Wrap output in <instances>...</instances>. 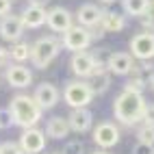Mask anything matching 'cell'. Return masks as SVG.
Wrapping results in <instances>:
<instances>
[{
  "label": "cell",
  "instance_id": "obj_35",
  "mask_svg": "<svg viewBox=\"0 0 154 154\" xmlns=\"http://www.w3.org/2000/svg\"><path fill=\"white\" fill-rule=\"evenodd\" d=\"M89 154H109V152H104V150H96V152H89Z\"/></svg>",
  "mask_w": 154,
  "mask_h": 154
},
{
  "label": "cell",
  "instance_id": "obj_21",
  "mask_svg": "<svg viewBox=\"0 0 154 154\" xmlns=\"http://www.w3.org/2000/svg\"><path fill=\"white\" fill-rule=\"evenodd\" d=\"M124 26H126V20H124L122 13H117V11H104L102 13L100 28L104 30V33H119Z\"/></svg>",
  "mask_w": 154,
  "mask_h": 154
},
{
  "label": "cell",
  "instance_id": "obj_1",
  "mask_svg": "<svg viewBox=\"0 0 154 154\" xmlns=\"http://www.w3.org/2000/svg\"><path fill=\"white\" fill-rule=\"evenodd\" d=\"M146 98L141 96V91H132V89H122V94L113 102V115L119 124L124 126H135L143 115L146 109Z\"/></svg>",
  "mask_w": 154,
  "mask_h": 154
},
{
  "label": "cell",
  "instance_id": "obj_29",
  "mask_svg": "<svg viewBox=\"0 0 154 154\" xmlns=\"http://www.w3.org/2000/svg\"><path fill=\"white\" fill-rule=\"evenodd\" d=\"M132 154H154V146L146 141H137L132 146Z\"/></svg>",
  "mask_w": 154,
  "mask_h": 154
},
{
  "label": "cell",
  "instance_id": "obj_33",
  "mask_svg": "<svg viewBox=\"0 0 154 154\" xmlns=\"http://www.w3.org/2000/svg\"><path fill=\"white\" fill-rule=\"evenodd\" d=\"M50 0H30V5H39V7H46Z\"/></svg>",
  "mask_w": 154,
  "mask_h": 154
},
{
  "label": "cell",
  "instance_id": "obj_24",
  "mask_svg": "<svg viewBox=\"0 0 154 154\" xmlns=\"http://www.w3.org/2000/svg\"><path fill=\"white\" fill-rule=\"evenodd\" d=\"M139 20H141V26H143V28H148V30H152V33H154V0H150V2H148L146 11L139 15Z\"/></svg>",
  "mask_w": 154,
  "mask_h": 154
},
{
  "label": "cell",
  "instance_id": "obj_2",
  "mask_svg": "<svg viewBox=\"0 0 154 154\" xmlns=\"http://www.w3.org/2000/svg\"><path fill=\"white\" fill-rule=\"evenodd\" d=\"M9 111H11V115H13V124L22 126V128L37 126V122L42 119V106L35 102V98L24 96V94L11 98Z\"/></svg>",
  "mask_w": 154,
  "mask_h": 154
},
{
  "label": "cell",
  "instance_id": "obj_36",
  "mask_svg": "<svg viewBox=\"0 0 154 154\" xmlns=\"http://www.w3.org/2000/svg\"><path fill=\"white\" fill-rule=\"evenodd\" d=\"M148 87H150V89L154 91V76H152V80H150V85H148Z\"/></svg>",
  "mask_w": 154,
  "mask_h": 154
},
{
  "label": "cell",
  "instance_id": "obj_5",
  "mask_svg": "<svg viewBox=\"0 0 154 154\" xmlns=\"http://www.w3.org/2000/svg\"><path fill=\"white\" fill-rule=\"evenodd\" d=\"M100 52L102 50H96V52H85V50L74 52V57H72V61H69L72 72H74L78 78H87L96 67L104 65V61L100 59Z\"/></svg>",
  "mask_w": 154,
  "mask_h": 154
},
{
  "label": "cell",
  "instance_id": "obj_26",
  "mask_svg": "<svg viewBox=\"0 0 154 154\" xmlns=\"http://www.w3.org/2000/svg\"><path fill=\"white\" fill-rule=\"evenodd\" d=\"M61 154H85V146L83 141H67L61 150Z\"/></svg>",
  "mask_w": 154,
  "mask_h": 154
},
{
  "label": "cell",
  "instance_id": "obj_38",
  "mask_svg": "<svg viewBox=\"0 0 154 154\" xmlns=\"http://www.w3.org/2000/svg\"><path fill=\"white\" fill-rule=\"evenodd\" d=\"M24 154H26V152H24Z\"/></svg>",
  "mask_w": 154,
  "mask_h": 154
},
{
  "label": "cell",
  "instance_id": "obj_37",
  "mask_svg": "<svg viewBox=\"0 0 154 154\" xmlns=\"http://www.w3.org/2000/svg\"><path fill=\"white\" fill-rule=\"evenodd\" d=\"M50 154H61V152H50Z\"/></svg>",
  "mask_w": 154,
  "mask_h": 154
},
{
  "label": "cell",
  "instance_id": "obj_25",
  "mask_svg": "<svg viewBox=\"0 0 154 154\" xmlns=\"http://www.w3.org/2000/svg\"><path fill=\"white\" fill-rule=\"evenodd\" d=\"M137 139L139 141H146V143H152L154 146V126H148V124H143L137 132Z\"/></svg>",
  "mask_w": 154,
  "mask_h": 154
},
{
  "label": "cell",
  "instance_id": "obj_23",
  "mask_svg": "<svg viewBox=\"0 0 154 154\" xmlns=\"http://www.w3.org/2000/svg\"><path fill=\"white\" fill-rule=\"evenodd\" d=\"M148 2H150V0H122L124 11H126L128 15H135V17H139L143 11H146Z\"/></svg>",
  "mask_w": 154,
  "mask_h": 154
},
{
  "label": "cell",
  "instance_id": "obj_28",
  "mask_svg": "<svg viewBox=\"0 0 154 154\" xmlns=\"http://www.w3.org/2000/svg\"><path fill=\"white\" fill-rule=\"evenodd\" d=\"M11 126H15L11 111H9V109H0V128L5 130V128H11Z\"/></svg>",
  "mask_w": 154,
  "mask_h": 154
},
{
  "label": "cell",
  "instance_id": "obj_19",
  "mask_svg": "<svg viewBox=\"0 0 154 154\" xmlns=\"http://www.w3.org/2000/svg\"><path fill=\"white\" fill-rule=\"evenodd\" d=\"M46 15H48V11H46L44 7H39V5H28L24 11H22L20 20H22L24 28H39V26L46 24Z\"/></svg>",
  "mask_w": 154,
  "mask_h": 154
},
{
  "label": "cell",
  "instance_id": "obj_10",
  "mask_svg": "<svg viewBox=\"0 0 154 154\" xmlns=\"http://www.w3.org/2000/svg\"><path fill=\"white\" fill-rule=\"evenodd\" d=\"M94 141L98 143L102 150L117 146V141H119V128H117V124H113V122H100V124L96 126V130H94Z\"/></svg>",
  "mask_w": 154,
  "mask_h": 154
},
{
  "label": "cell",
  "instance_id": "obj_16",
  "mask_svg": "<svg viewBox=\"0 0 154 154\" xmlns=\"http://www.w3.org/2000/svg\"><path fill=\"white\" fill-rule=\"evenodd\" d=\"M102 9L96 7V5H80V9L76 11L74 20L80 24V26H85V28H98L100 26V20H102Z\"/></svg>",
  "mask_w": 154,
  "mask_h": 154
},
{
  "label": "cell",
  "instance_id": "obj_22",
  "mask_svg": "<svg viewBox=\"0 0 154 154\" xmlns=\"http://www.w3.org/2000/svg\"><path fill=\"white\" fill-rule=\"evenodd\" d=\"M9 54H11L13 63H24V61H30V46L24 42H15L11 48H9Z\"/></svg>",
  "mask_w": 154,
  "mask_h": 154
},
{
  "label": "cell",
  "instance_id": "obj_34",
  "mask_svg": "<svg viewBox=\"0 0 154 154\" xmlns=\"http://www.w3.org/2000/svg\"><path fill=\"white\" fill-rule=\"evenodd\" d=\"M100 2H102V5H113L115 0H100Z\"/></svg>",
  "mask_w": 154,
  "mask_h": 154
},
{
  "label": "cell",
  "instance_id": "obj_30",
  "mask_svg": "<svg viewBox=\"0 0 154 154\" xmlns=\"http://www.w3.org/2000/svg\"><path fill=\"white\" fill-rule=\"evenodd\" d=\"M141 122L148 124V126H154V104H146L143 115H141Z\"/></svg>",
  "mask_w": 154,
  "mask_h": 154
},
{
  "label": "cell",
  "instance_id": "obj_12",
  "mask_svg": "<svg viewBox=\"0 0 154 154\" xmlns=\"http://www.w3.org/2000/svg\"><path fill=\"white\" fill-rule=\"evenodd\" d=\"M46 24L54 33H65L69 26H74V15L63 7H52L46 15Z\"/></svg>",
  "mask_w": 154,
  "mask_h": 154
},
{
  "label": "cell",
  "instance_id": "obj_20",
  "mask_svg": "<svg viewBox=\"0 0 154 154\" xmlns=\"http://www.w3.org/2000/svg\"><path fill=\"white\" fill-rule=\"evenodd\" d=\"M46 135L50 139H65L69 135V122L65 117H61V115L50 117L48 124H46Z\"/></svg>",
  "mask_w": 154,
  "mask_h": 154
},
{
  "label": "cell",
  "instance_id": "obj_14",
  "mask_svg": "<svg viewBox=\"0 0 154 154\" xmlns=\"http://www.w3.org/2000/svg\"><path fill=\"white\" fill-rule=\"evenodd\" d=\"M85 80H87V85L91 87V91H94V96L106 94L109 87H111V72H109L106 63H104V65H100V67H96Z\"/></svg>",
  "mask_w": 154,
  "mask_h": 154
},
{
  "label": "cell",
  "instance_id": "obj_27",
  "mask_svg": "<svg viewBox=\"0 0 154 154\" xmlns=\"http://www.w3.org/2000/svg\"><path fill=\"white\" fill-rule=\"evenodd\" d=\"M0 154H24V150L20 148V143L15 141H5L0 146Z\"/></svg>",
  "mask_w": 154,
  "mask_h": 154
},
{
  "label": "cell",
  "instance_id": "obj_4",
  "mask_svg": "<svg viewBox=\"0 0 154 154\" xmlns=\"http://www.w3.org/2000/svg\"><path fill=\"white\" fill-rule=\"evenodd\" d=\"M63 98L67 102V106L80 109V106H87L89 102L94 100V91H91V87L87 85V80H69L65 85Z\"/></svg>",
  "mask_w": 154,
  "mask_h": 154
},
{
  "label": "cell",
  "instance_id": "obj_6",
  "mask_svg": "<svg viewBox=\"0 0 154 154\" xmlns=\"http://www.w3.org/2000/svg\"><path fill=\"white\" fill-rule=\"evenodd\" d=\"M94 42V35L91 30L85 28V26H69L65 33H63V48H67L69 52H80V50H87Z\"/></svg>",
  "mask_w": 154,
  "mask_h": 154
},
{
  "label": "cell",
  "instance_id": "obj_18",
  "mask_svg": "<svg viewBox=\"0 0 154 154\" xmlns=\"http://www.w3.org/2000/svg\"><path fill=\"white\" fill-rule=\"evenodd\" d=\"M69 130L74 132H87L91 130V124H94V115H91V111L87 106H80V109H74L69 113Z\"/></svg>",
  "mask_w": 154,
  "mask_h": 154
},
{
  "label": "cell",
  "instance_id": "obj_3",
  "mask_svg": "<svg viewBox=\"0 0 154 154\" xmlns=\"http://www.w3.org/2000/svg\"><path fill=\"white\" fill-rule=\"evenodd\" d=\"M61 48H63V44H61L54 35L39 37L37 42L30 46V63L35 65V69H46L59 57Z\"/></svg>",
  "mask_w": 154,
  "mask_h": 154
},
{
  "label": "cell",
  "instance_id": "obj_15",
  "mask_svg": "<svg viewBox=\"0 0 154 154\" xmlns=\"http://www.w3.org/2000/svg\"><path fill=\"white\" fill-rule=\"evenodd\" d=\"M132 65H135V57H132L130 52H113L106 61V67L111 74L115 76H128Z\"/></svg>",
  "mask_w": 154,
  "mask_h": 154
},
{
  "label": "cell",
  "instance_id": "obj_11",
  "mask_svg": "<svg viewBox=\"0 0 154 154\" xmlns=\"http://www.w3.org/2000/svg\"><path fill=\"white\" fill-rule=\"evenodd\" d=\"M5 69H7L5 72L7 83L11 87H15V89H24V87H28L33 83V72L22 63H9Z\"/></svg>",
  "mask_w": 154,
  "mask_h": 154
},
{
  "label": "cell",
  "instance_id": "obj_13",
  "mask_svg": "<svg viewBox=\"0 0 154 154\" xmlns=\"http://www.w3.org/2000/svg\"><path fill=\"white\" fill-rule=\"evenodd\" d=\"M22 33H24V24L17 15L7 13L5 17H0V37H2L5 42L15 44V42H20Z\"/></svg>",
  "mask_w": 154,
  "mask_h": 154
},
{
  "label": "cell",
  "instance_id": "obj_31",
  "mask_svg": "<svg viewBox=\"0 0 154 154\" xmlns=\"http://www.w3.org/2000/svg\"><path fill=\"white\" fill-rule=\"evenodd\" d=\"M9 61H11V54H9V48L0 46V67H7Z\"/></svg>",
  "mask_w": 154,
  "mask_h": 154
},
{
  "label": "cell",
  "instance_id": "obj_9",
  "mask_svg": "<svg viewBox=\"0 0 154 154\" xmlns=\"http://www.w3.org/2000/svg\"><path fill=\"white\" fill-rule=\"evenodd\" d=\"M20 148L26 154H39L46 148V132H42L37 126L24 128L22 137H20Z\"/></svg>",
  "mask_w": 154,
  "mask_h": 154
},
{
  "label": "cell",
  "instance_id": "obj_17",
  "mask_svg": "<svg viewBox=\"0 0 154 154\" xmlns=\"http://www.w3.org/2000/svg\"><path fill=\"white\" fill-rule=\"evenodd\" d=\"M35 102L39 106H42V111L44 109H52V106H57V102H59V89L52 85V83H39L37 87H35Z\"/></svg>",
  "mask_w": 154,
  "mask_h": 154
},
{
  "label": "cell",
  "instance_id": "obj_32",
  "mask_svg": "<svg viewBox=\"0 0 154 154\" xmlns=\"http://www.w3.org/2000/svg\"><path fill=\"white\" fill-rule=\"evenodd\" d=\"M11 13V0H0V17Z\"/></svg>",
  "mask_w": 154,
  "mask_h": 154
},
{
  "label": "cell",
  "instance_id": "obj_8",
  "mask_svg": "<svg viewBox=\"0 0 154 154\" xmlns=\"http://www.w3.org/2000/svg\"><path fill=\"white\" fill-rule=\"evenodd\" d=\"M128 83H126V89H132V91H143L150 80L154 76V65L150 61H141V65H132L130 74H128Z\"/></svg>",
  "mask_w": 154,
  "mask_h": 154
},
{
  "label": "cell",
  "instance_id": "obj_7",
  "mask_svg": "<svg viewBox=\"0 0 154 154\" xmlns=\"http://www.w3.org/2000/svg\"><path fill=\"white\" fill-rule=\"evenodd\" d=\"M130 54L139 61H150L154 57V33L143 30L130 39Z\"/></svg>",
  "mask_w": 154,
  "mask_h": 154
}]
</instances>
